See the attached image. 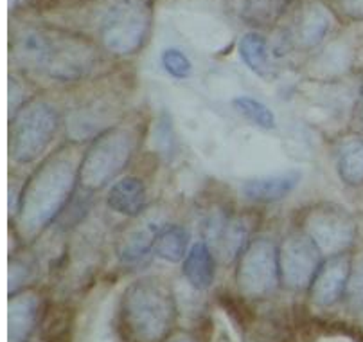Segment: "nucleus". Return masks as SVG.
Listing matches in <instances>:
<instances>
[{"label": "nucleus", "mask_w": 363, "mask_h": 342, "mask_svg": "<svg viewBox=\"0 0 363 342\" xmlns=\"http://www.w3.org/2000/svg\"><path fill=\"white\" fill-rule=\"evenodd\" d=\"M79 164L82 160L72 148H63L33 173L16 211L18 231L23 236L35 238L42 233L67 206L79 180Z\"/></svg>", "instance_id": "obj_1"}, {"label": "nucleus", "mask_w": 363, "mask_h": 342, "mask_svg": "<svg viewBox=\"0 0 363 342\" xmlns=\"http://www.w3.org/2000/svg\"><path fill=\"white\" fill-rule=\"evenodd\" d=\"M15 55L26 69L58 82L86 78L97 63L96 49L85 40L36 28L20 33Z\"/></svg>", "instance_id": "obj_2"}, {"label": "nucleus", "mask_w": 363, "mask_h": 342, "mask_svg": "<svg viewBox=\"0 0 363 342\" xmlns=\"http://www.w3.org/2000/svg\"><path fill=\"white\" fill-rule=\"evenodd\" d=\"M174 297L169 285L146 276L128 285L121 297V323L132 342H162L174 324Z\"/></svg>", "instance_id": "obj_3"}, {"label": "nucleus", "mask_w": 363, "mask_h": 342, "mask_svg": "<svg viewBox=\"0 0 363 342\" xmlns=\"http://www.w3.org/2000/svg\"><path fill=\"white\" fill-rule=\"evenodd\" d=\"M135 139L126 128L103 132L83 155L79 164V184L85 189L96 191L112 182L132 159Z\"/></svg>", "instance_id": "obj_4"}, {"label": "nucleus", "mask_w": 363, "mask_h": 342, "mask_svg": "<svg viewBox=\"0 0 363 342\" xmlns=\"http://www.w3.org/2000/svg\"><path fill=\"white\" fill-rule=\"evenodd\" d=\"M58 130V114L49 103H26L13 117L9 155L13 162L31 164L42 157Z\"/></svg>", "instance_id": "obj_5"}, {"label": "nucleus", "mask_w": 363, "mask_h": 342, "mask_svg": "<svg viewBox=\"0 0 363 342\" xmlns=\"http://www.w3.org/2000/svg\"><path fill=\"white\" fill-rule=\"evenodd\" d=\"M150 23L151 9L146 0H117L101 20V43L116 56L133 55L146 40Z\"/></svg>", "instance_id": "obj_6"}, {"label": "nucleus", "mask_w": 363, "mask_h": 342, "mask_svg": "<svg viewBox=\"0 0 363 342\" xmlns=\"http://www.w3.org/2000/svg\"><path fill=\"white\" fill-rule=\"evenodd\" d=\"M304 233L324 256H338L356 238L354 218L336 204H318L304 218Z\"/></svg>", "instance_id": "obj_7"}, {"label": "nucleus", "mask_w": 363, "mask_h": 342, "mask_svg": "<svg viewBox=\"0 0 363 342\" xmlns=\"http://www.w3.org/2000/svg\"><path fill=\"white\" fill-rule=\"evenodd\" d=\"M238 287L248 297H264L281 280L279 250L270 240H255L245 249L238 263Z\"/></svg>", "instance_id": "obj_8"}, {"label": "nucleus", "mask_w": 363, "mask_h": 342, "mask_svg": "<svg viewBox=\"0 0 363 342\" xmlns=\"http://www.w3.org/2000/svg\"><path fill=\"white\" fill-rule=\"evenodd\" d=\"M320 249L306 233L288 236L279 247V268L282 285L290 290H306L320 270Z\"/></svg>", "instance_id": "obj_9"}, {"label": "nucleus", "mask_w": 363, "mask_h": 342, "mask_svg": "<svg viewBox=\"0 0 363 342\" xmlns=\"http://www.w3.org/2000/svg\"><path fill=\"white\" fill-rule=\"evenodd\" d=\"M248 227L240 218H230L216 213L205 224V241L213 249L214 256L223 263H230L241 258L247 249Z\"/></svg>", "instance_id": "obj_10"}, {"label": "nucleus", "mask_w": 363, "mask_h": 342, "mask_svg": "<svg viewBox=\"0 0 363 342\" xmlns=\"http://www.w3.org/2000/svg\"><path fill=\"white\" fill-rule=\"evenodd\" d=\"M76 342H121L116 324V308L110 294H103L89 304L77 328Z\"/></svg>", "instance_id": "obj_11"}, {"label": "nucleus", "mask_w": 363, "mask_h": 342, "mask_svg": "<svg viewBox=\"0 0 363 342\" xmlns=\"http://www.w3.org/2000/svg\"><path fill=\"white\" fill-rule=\"evenodd\" d=\"M164 224L157 218H147L146 222H139L123 236L117 249L121 265L128 268H137L150 260V254L155 253V241L159 238Z\"/></svg>", "instance_id": "obj_12"}, {"label": "nucleus", "mask_w": 363, "mask_h": 342, "mask_svg": "<svg viewBox=\"0 0 363 342\" xmlns=\"http://www.w3.org/2000/svg\"><path fill=\"white\" fill-rule=\"evenodd\" d=\"M349 274H351V263L342 254L331 256V260L325 261L311 285V296H313L315 304L333 307L338 303L347 290Z\"/></svg>", "instance_id": "obj_13"}, {"label": "nucleus", "mask_w": 363, "mask_h": 342, "mask_svg": "<svg viewBox=\"0 0 363 342\" xmlns=\"http://www.w3.org/2000/svg\"><path fill=\"white\" fill-rule=\"evenodd\" d=\"M40 297L35 292H18L8 307V342H28L38 323Z\"/></svg>", "instance_id": "obj_14"}, {"label": "nucleus", "mask_w": 363, "mask_h": 342, "mask_svg": "<svg viewBox=\"0 0 363 342\" xmlns=\"http://www.w3.org/2000/svg\"><path fill=\"white\" fill-rule=\"evenodd\" d=\"M302 180V173L298 170L282 171L275 175L255 177L243 182V197L252 202H277L284 199Z\"/></svg>", "instance_id": "obj_15"}, {"label": "nucleus", "mask_w": 363, "mask_h": 342, "mask_svg": "<svg viewBox=\"0 0 363 342\" xmlns=\"http://www.w3.org/2000/svg\"><path fill=\"white\" fill-rule=\"evenodd\" d=\"M329 28H331V20L324 8L317 4L306 6L295 20L291 40H294L295 47L308 51V49L320 45L322 40L328 36Z\"/></svg>", "instance_id": "obj_16"}, {"label": "nucleus", "mask_w": 363, "mask_h": 342, "mask_svg": "<svg viewBox=\"0 0 363 342\" xmlns=\"http://www.w3.org/2000/svg\"><path fill=\"white\" fill-rule=\"evenodd\" d=\"M216 274V256L207 241H196L184 260V276L196 290H207Z\"/></svg>", "instance_id": "obj_17"}, {"label": "nucleus", "mask_w": 363, "mask_h": 342, "mask_svg": "<svg viewBox=\"0 0 363 342\" xmlns=\"http://www.w3.org/2000/svg\"><path fill=\"white\" fill-rule=\"evenodd\" d=\"M106 204L112 211L123 216L133 218L143 213L146 206V186L135 177L121 179L112 186L106 197Z\"/></svg>", "instance_id": "obj_18"}, {"label": "nucleus", "mask_w": 363, "mask_h": 342, "mask_svg": "<svg viewBox=\"0 0 363 342\" xmlns=\"http://www.w3.org/2000/svg\"><path fill=\"white\" fill-rule=\"evenodd\" d=\"M240 55L248 69L255 72L259 78L270 79L275 76L274 60H272L268 43L259 33H247L240 40Z\"/></svg>", "instance_id": "obj_19"}, {"label": "nucleus", "mask_w": 363, "mask_h": 342, "mask_svg": "<svg viewBox=\"0 0 363 342\" xmlns=\"http://www.w3.org/2000/svg\"><path fill=\"white\" fill-rule=\"evenodd\" d=\"M336 170L347 186L363 184V137H349L336 153Z\"/></svg>", "instance_id": "obj_20"}, {"label": "nucleus", "mask_w": 363, "mask_h": 342, "mask_svg": "<svg viewBox=\"0 0 363 342\" xmlns=\"http://www.w3.org/2000/svg\"><path fill=\"white\" fill-rule=\"evenodd\" d=\"M189 234L180 226H164L155 241V254L167 263H178L187 256Z\"/></svg>", "instance_id": "obj_21"}, {"label": "nucleus", "mask_w": 363, "mask_h": 342, "mask_svg": "<svg viewBox=\"0 0 363 342\" xmlns=\"http://www.w3.org/2000/svg\"><path fill=\"white\" fill-rule=\"evenodd\" d=\"M232 106L240 114L241 117L248 119L250 123H254L255 126L263 130H274L277 126V121H275V114L268 109L264 103L257 101L255 97L250 96H240L236 99H232Z\"/></svg>", "instance_id": "obj_22"}, {"label": "nucleus", "mask_w": 363, "mask_h": 342, "mask_svg": "<svg viewBox=\"0 0 363 342\" xmlns=\"http://www.w3.org/2000/svg\"><path fill=\"white\" fill-rule=\"evenodd\" d=\"M286 4V0H245L243 18L255 28L274 22Z\"/></svg>", "instance_id": "obj_23"}, {"label": "nucleus", "mask_w": 363, "mask_h": 342, "mask_svg": "<svg viewBox=\"0 0 363 342\" xmlns=\"http://www.w3.org/2000/svg\"><path fill=\"white\" fill-rule=\"evenodd\" d=\"M160 63H162L164 70H166L167 75L177 79L189 78L191 72H193V65H191L189 58L180 49H173V47H169V49H166L162 53Z\"/></svg>", "instance_id": "obj_24"}, {"label": "nucleus", "mask_w": 363, "mask_h": 342, "mask_svg": "<svg viewBox=\"0 0 363 342\" xmlns=\"http://www.w3.org/2000/svg\"><path fill=\"white\" fill-rule=\"evenodd\" d=\"M345 296L352 310L363 311V256L358 258L354 265H351Z\"/></svg>", "instance_id": "obj_25"}, {"label": "nucleus", "mask_w": 363, "mask_h": 342, "mask_svg": "<svg viewBox=\"0 0 363 342\" xmlns=\"http://www.w3.org/2000/svg\"><path fill=\"white\" fill-rule=\"evenodd\" d=\"M31 263H29L28 260H23V258H15V260L9 263V296H15V294L22 292V288L29 283V280H31Z\"/></svg>", "instance_id": "obj_26"}, {"label": "nucleus", "mask_w": 363, "mask_h": 342, "mask_svg": "<svg viewBox=\"0 0 363 342\" xmlns=\"http://www.w3.org/2000/svg\"><path fill=\"white\" fill-rule=\"evenodd\" d=\"M349 63H351V56H349L344 49H338V47L328 49L320 58L322 69H324L325 75H331V76L347 70Z\"/></svg>", "instance_id": "obj_27"}, {"label": "nucleus", "mask_w": 363, "mask_h": 342, "mask_svg": "<svg viewBox=\"0 0 363 342\" xmlns=\"http://www.w3.org/2000/svg\"><path fill=\"white\" fill-rule=\"evenodd\" d=\"M155 144L162 155L173 153V123L167 116H162L157 121V130H155Z\"/></svg>", "instance_id": "obj_28"}, {"label": "nucleus", "mask_w": 363, "mask_h": 342, "mask_svg": "<svg viewBox=\"0 0 363 342\" xmlns=\"http://www.w3.org/2000/svg\"><path fill=\"white\" fill-rule=\"evenodd\" d=\"M335 4L342 15L363 22V0H335Z\"/></svg>", "instance_id": "obj_29"}, {"label": "nucleus", "mask_w": 363, "mask_h": 342, "mask_svg": "<svg viewBox=\"0 0 363 342\" xmlns=\"http://www.w3.org/2000/svg\"><path fill=\"white\" fill-rule=\"evenodd\" d=\"M351 125L356 132L363 133V78H362V82H359L354 103H352Z\"/></svg>", "instance_id": "obj_30"}, {"label": "nucleus", "mask_w": 363, "mask_h": 342, "mask_svg": "<svg viewBox=\"0 0 363 342\" xmlns=\"http://www.w3.org/2000/svg\"><path fill=\"white\" fill-rule=\"evenodd\" d=\"M22 87H20V83L16 82V79L9 78V114L13 116V110H15V114L18 112L20 109H22Z\"/></svg>", "instance_id": "obj_31"}, {"label": "nucleus", "mask_w": 363, "mask_h": 342, "mask_svg": "<svg viewBox=\"0 0 363 342\" xmlns=\"http://www.w3.org/2000/svg\"><path fill=\"white\" fill-rule=\"evenodd\" d=\"M315 342H356V341L345 333H325V335H320Z\"/></svg>", "instance_id": "obj_32"}, {"label": "nucleus", "mask_w": 363, "mask_h": 342, "mask_svg": "<svg viewBox=\"0 0 363 342\" xmlns=\"http://www.w3.org/2000/svg\"><path fill=\"white\" fill-rule=\"evenodd\" d=\"M173 342H191L189 338H178V341H173Z\"/></svg>", "instance_id": "obj_33"}]
</instances>
